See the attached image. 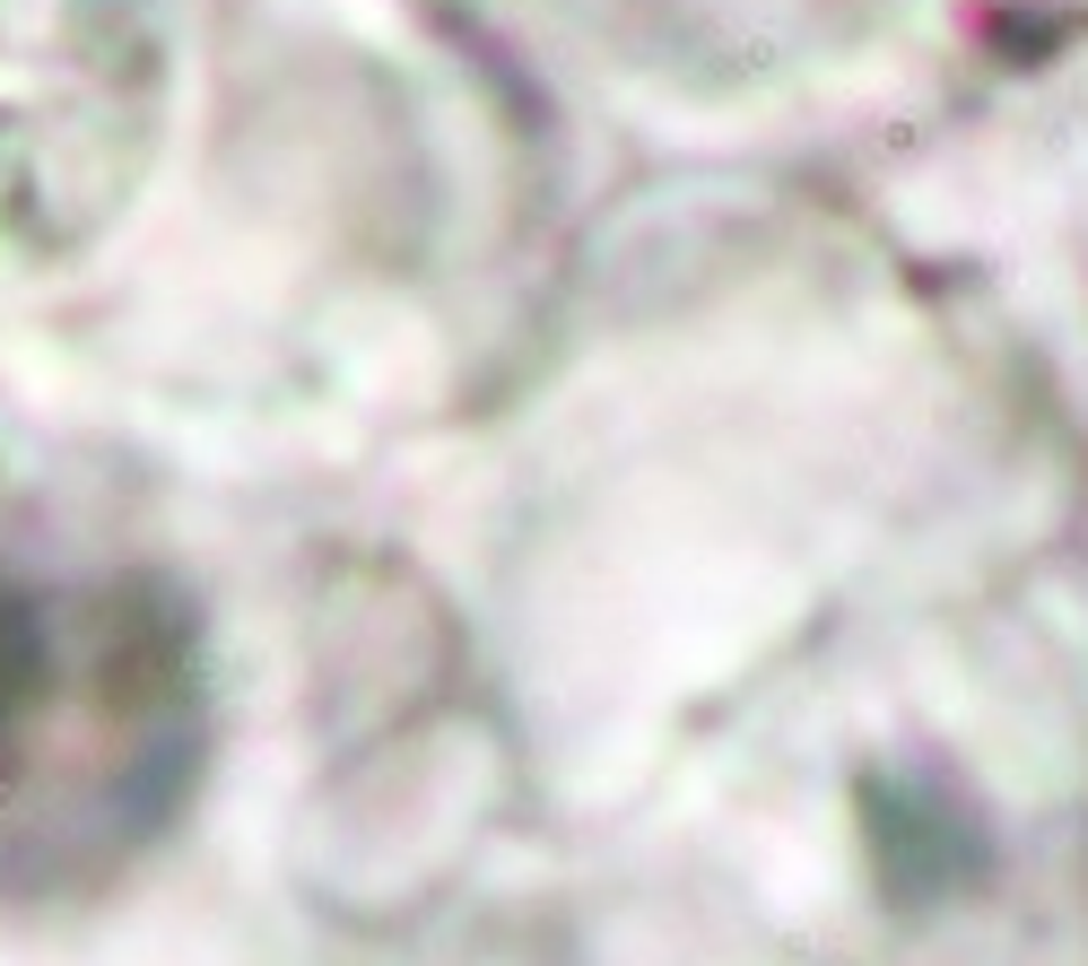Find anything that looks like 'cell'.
Listing matches in <instances>:
<instances>
[{
	"label": "cell",
	"instance_id": "cell-1",
	"mask_svg": "<svg viewBox=\"0 0 1088 966\" xmlns=\"http://www.w3.org/2000/svg\"><path fill=\"white\" fill-rule=\"evenodd\" d=\"M201 766V644L175 593L0 540V897L148 845Z\"/></svg>",
	"mask_w": 1088,
	"mask_h": 966
}]
</instances>
